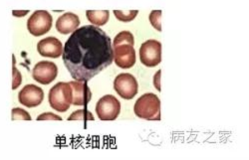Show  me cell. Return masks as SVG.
Returning a JSON list of instances; mask_svg holds the SVG:
<instances>
[{
    "instance_id": "1",
    "label": "cell",
    "mask_w": 249,
    "mask_h": 160,
    "mask_svg": "<svg viewBox=\"0 0 249 160\" xmlns=\"http://www.w3.org/2000/svg\"><path fill=\"white\" fill-rule=\"evenodd\" d=\"M62 58L74 80L88 83L114 61L112 40L98 26L77 28L66 41Z\"/></svg>"
},
{
    "instance_id": "2",
    "label": "cell",
    "mask_w": 249,
    "mask_h": 160,
    "mask_svg": "<svg viewBox=\"0 0 249 160\" xmlns=\"http://www.w3.org/2000/svg\"><path fill=\"white\" fill-rule=\"evenodd\" d=\"M135 114L146 121H160V101L157 95L148 93L141 96L134 106Z\"/></svg>"
},
{
    "instance_id": "3",
    "label": "cell",
    "mask_w": 249,
    "mask_h": 160,
    "mask_svg": "<svg viewBox=\"0 0 249 160\" xmlns=\"http://www.w3.org/2000/svg\"><path fill=\"white\" fill-rule=\"evenodd\" d=\"M72 89L69 83L60 82L53 86L49 92L50 107L59 112H65L72 105Z\"/></svg>"
},
{
    "instance_id": "4",
    "label": "cell",
    "mask_w": 249,
    "mask_h": 160,
    "mask_svg": "<svg viewBox=\"0 0 249 160\" xmlns=\"http://www.w3.org/2000/svg\"><path fill=\"white\" fill-rule=\"evenodd\" d=\"M95 110L101 121H115L121 112V103L116 96L107 95L99 99Z\"/></svg>"
},
{
    "instance_id": "5",
    "label": "cell",
    "mask_w": 249,
    "mask_h": 160,
    "mask_svg": "<svg viewBox=\"0 0 249 160\" xmlns=\"http://www.w3.org/2000/svg\"><path fill=\"white\" fill-rule=\"evenodd\" d=\"M52 23L53 18L48 11L37 10L27 20V29L33 36H42L50 31Z\"/></svg>"
},
{
    "instance_id": "6",
    "label": "cell",
    "mask_w": 249,
    "mask_h": 160,
    "mask_svg": "<svg viewBox=\"0 0 249 160\" xmlns=\"http://www.w3.org/2000/svg\"><path fill=\"white\" fill-rule=\"evenodd\" d=\"M140 60L143 66L153 68L161 62V43L148 40L140 48Z\"/></svg>"
},
{
    "instance_id": "7",
    "label": "cell",
    "mask_w": 249,
    "mask_h": 160,
    "mask_svg": "<svg viewBox=\"0 0 249 160\" xmlns=\"http://www.w3.org/2000/svg\"><path fill=\"white\" fill-rule=\"evenodd\" d=\"M114 89L124 99H132L139 92V85L136 78L128 73H123L116 77Z\"/></svg>"
},
{
    "instance_id": "8",
    "label": "cell",
    "mask_w": 249,
    "mask_h": 160,
    "mask_svg": "<svg viewBox=\"0 0 249 160\" xmlns=\"http://www.w3.org/2000/svg\"><path fill=\"white\" fill-rule=\"evenodd\" d=\"M114 60L118 67L122 69H130L134 67L137 61L136 50L134 46L130 44H119L113 46Z\"/></svg>"
},
{
    "instance_id": "9",
    "label": "cell",
    "mask_w": 249,
    "mask_h": 160,
    "mask_svg": "<svg viewBox=\"0 0 249 160\" xmlns=\"http://www.w3.org/2000/svg\"><path fill=\"white\" fill-rule=\"evenodd\" d=\"M58 68L55 63L49 61H40L32 70V77L41 85H49L56 79Z\"/></svg>"
},
{
    "instance_id": "10",
    "label": "cell",
    "mask_w": 249,
    "mask_h": 160,
    "mask_svg": "<svg viewBox=\"0 0 249 160\" xmlns=\"http://www.w3.org/2000/svg\"><path fill=\"white\" fill-rule=\"evenodd\" d=\"M44 92L36 85H26L18 94V101L26 108H35L42 104Z\"/></svg>"
},
{
    "instance_id": "11",
    "label": "cell",
    "mask_w": 249,
    "mask_h": 160,
    "mask_svg": "<svg viewBox=\"0 0 249 160\" xmlns=\"http://www.w3.org/2000/svg\"><path fill=\"white\" fill-rule=\"evenodd\" d=\"M37 51L42 57L57 59L63 54V45L59 39L55 37H47L38 42Z\"/></svg>"
},
{
    "instance_id": "12",
    "label": "cell",
    "mask_w": 249,
    "mask_h": 160,
    "mask_svg": "<svg viewBox=\"0 0 249 160\" xmlns=\"http://www.w3.org/2000/svg\"><path fill=\"white\" fill-rule=\"evenodd\" d=\"M72 89V105L86 108L92 98V92L87 83L72 81L69 82Z\"/></svg>"
},
{
    "instance_id": "13",
    "label": "cell",
    "mask_w": 249,
    "mask_h": 160,
    "mask_svg": "<svg viewBox=\"0 0 249 160\" xmlns=\"http://www.w3.org/2000/svg\"><path fill=\"white\" fill-rule=\"evenodd\" d=\"M80 25V19L78 15L72 12L64 13L61 15L56 21V30L63 35L74 32Z\"/></svg>"
},
{
    "instance_id": "14",
    "label": "cell",
    "mask_w": 249,
    "mask_h": 160,
    "mask_svg": "<svg viewBox=\"0 0 249 160\" xmlns=\"http://www.w3.org/2000/svg\"><path fill=\"white\" fill-rule=\"evenodd\" d=\"M87 19L95 26H103L107 24L110 18L109 10H88L86 12Z\"/></svg>"
},
{
    "instance_id": "15",
    "label": "cell",
    "mask_w": 249,
    "mask_h": 160,
    "mask_svg": "<svg viewBox=\"0 0 249 160\" xmlns=\"http://www.w3.org/2000/svg\"><path fill=\"white\" fill-rule=\"evenodd\" d=\"M130 44L132 46L135 45V38L134 35L130 31H122L120 32L115 38L113 41V46H117L119 44Z\"/></svg>"
},
{
    "instance_id": "16",
    "label": "cell",
    "mask_w": 249,
    "mask_h": 160,
    "mask_svg": "<svg viewBox=\"0 0 249 160\" xmlns=\"http://www.w3.org/2000/svg\"><path fill=\"white\" fill-rule=\"evenodd\" d=\"M138 10H114V14L119 21L122 22H130L137 17Z\"/></svg>"
},
{
    "instance_id": "17",
    "label": "cell",
    "mask_w": 249,
    "mask_h": 160,
    "mask_svg": "<svg viewBox=\"0 0 249 160\" xmlns=\"http://www.w3.org/2000/svg\"><path fill=\"white\" fill-rule=\"evenodd\" d=\"M94 115L87 109L75 111L68 117V121H94Z\"/></svg>"
},
{
    "instance_id": "18",
    "label": "cell",
    "mask_w": 249,
    "mask_h": 160,
    "mask_svg": "<svg viewBox=\"0 0 249 160\" xmlns=\"http://www.w3.org/2000/svg\"><path fill=\"white\" fill-rule=\"evenodd\" d=\"M12 121H31V115L21 108H14L11 111Z\"/></svg>"
},
{
    "instance_id": "19",
    "label": "cell",
    "mask_w": 249,
    "mask_h": 160,
    "mask_svg": "<svg viewBox=\"0 0 249 160\" xmlns=\"http://www.w3.org/2000/svg\"><path fill=\"white\" fill-rule=\"evenodd\" d=\"M13 60V66H12V90L15 91L20 85L22 83V76L21 73L18 71V69L15 66V57L13 55L12 57Z\"/></svg>"
},
{
    "instance_id": "20",
    "label": "cell",
    "mask_w": 249,
    "mask_h": 160,
    "mask_svg": "<svg viewBox=\"0 0 249 160\" xmlns=\"http://www.w3.org/2000/svg\"><path fill=\"white\" fill-rule=\"evenodd\" d=\"M152 26L158 31H161V10H153L149 16Z\"/></svg>"
},
{
    "instance_id": "21",
    "label": "cell",
    "mask_w": 249,
    "mask_h": 160,
    "mask_svg": "<svg viewBox=\"0 0 249 160\" xmlns=\"http://www.w3.org/2000/svg\"><path fill=\"white\" fill-rule=\"evenodd\" d=\"M37 121H62V117L52 112H44L37 116Z\"/></svg>"
},
{
    "instance_id": "22",
    "label": "cell",
    "mask_w": 249,
    "mask_h": 160,
    "mask_svg": "<svg viewBox=\"0 0 249 160\" xmlns=\"http://www.w3.org/2000/svg\"><path fill=\"white\" fill-rule=\"evenodd\" d=\"M160 74H161V71H158L154 77V86L155 88L157 89V91L160 92Z\"/></svg>"
},
{
    "instance_id": "23",
    "label": "cell",
    "mask_w": 249,
    "mask_h": 160,
    "mask_svg": "<svg viewBox=\"0 0 249 160\" xmlns=\"http://www.w3.org/2000/svg\"><path fill=\"white\" fill-rule=\"evenodd\" d=\"M28 10H26V11H19V10H14L13 12H12V14L15 16V17H23V16H25L26 14H28Z\"/></svg>"
}]
</instances>
